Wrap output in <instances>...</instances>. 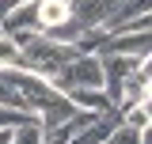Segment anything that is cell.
<instances>
[{"label": "cell", "instance_id": "1", "mask_svg": "<svg viewBox=\"0 0 152 144\" xmlns=\"http://www.w3.org/2000/svg\"><path fill=\"white\" fill-rule=\"evenodd\" d=\"M152 49V38L148 31L145 34H110L107 42H103V49L99 53H129V57H148Z\"/></svg>", "mask_w": 152, "mask_h": 144}, {"label": "cell", "instance_id": "2", "mask_svg": "<svg viewBox=\"0 0 152 144\" xmlns=\"http://www.w3.org/2000/svg\"><path fill=\"white\" fill-rule=\"evenodd\" d=\"M61 95H65L76 110H88V114H103V110L114 106L103 87H69V91H61Z\"/></svg>", "mask_w": 152, "mask_h": 144}, {"label": "cell", "instance_id": "3", "mask_svg": "<svg viewBox=\"0 0 152 144\" xmlns=\"http://www.w3.org/2000/svg\"><path fill=\"white\" fill-rule=\"evenodd\" d=\"M72 12H69V0H34V23L38 31H53L61 23H69Z\"/></svg>", "mask_w": 152, "mask_h": 144}, {"label": "cell", "instance_id": "4", "mask_svg": "<svg viewBox=\"0 0 152 144\" xmlns=\"http://www.w3.org/2000/svg\"><path fill=\"white\" fill-rule=\"evenodd\" d=\"M12 144H42V129H38L34 118H27L23 125H15V133H12Z\"/></svg>", "mask_w": 152, "mask_h": 144}, {"label": "cell", "instance_id": "5", "mask_svg": "<svg viewBox=\"0 0 152 144\" xmlns=\"http://www.w3.org/2000/svg\"><path fill=\"white\" fill-rule=\"evenodd\" d=\"M0 68H19V46L4 31H0Z\"/></svg>", "mask_w": 152, "mask_h": 144}, {"label": "cell", "instance_id": "6", "mask_svg": "<svg viewBox=\"0 0 152 144\" xmlns=\"http://www.w3.org/2000/svg\"><path fill=\"white\" fill-rule=\"evenodd\" d=\"M141 137H145V129H129V125H122V121H118L103 144H141Z\"/></svg>", "mask_w": 152, "mask_h": 144}]
</instances>
